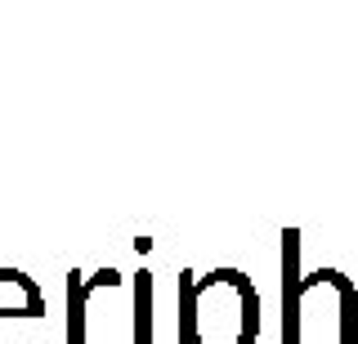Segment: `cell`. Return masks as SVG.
I'll return each mask as SVG.
<instances>
[{"label": "cell", "mask_w": 358, "mask_h": 344, "mask_svg": "<svg viewBox=\"0 0 358 344\" xmlns=\"http://www.w3.org/2000/svg\"><path fill=\"white\" fill-rule=\"evenodd\" d=\"M260 295L238 269L179 273V340L184 344H255Z\"/></svg>", "instance_id": "cell-1"}, {"label": "cell", "mask_w": 358, "mask_h": 344, "mask_svg": "<svg viewBox=\"0 0 358 344\" xmlns=\"http://www.w3.org/2000/svg\"><path fill=\"white\" fill-rule=\"evenodd\" d=\"M117 269H99L90 282H81V273H67V344H90V299H94V291H117Z\"/></svg>", "instance_id": "cell-2"}, {"label": "cell", "mask_w": 358, "mask_h": 344, "mask_svg": "<svg viewBox=\"0 0 358 344\" xmlns=\"http://www.w3.org/2000/svg\"><path fill=\"white\" fill-rule=\"evenodd\" d=\"M45 313V295L22 269H0V322H27Z\"/></svg>", "instance_id": "cell-3"}, {"label": "cell", "mask_w": 358, "mask_h": 344, "mask_svg": "<svg viewBox=\"0 0 358 344\" xmlns=\"http://www.w3.org/2000/svg\"><path fill=\"white\" fill-rule=\"evenodd\" d=\"M134 344H152V273H134Z\"/></svg>", "instance_id": "cell-4"}]
</instances>
